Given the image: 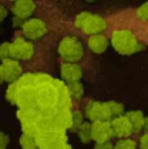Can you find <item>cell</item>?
<instances>
[{
  "label": "cell",
  "instance_id": "cell-25",
  "mask_svg": "<svg viewBox=\"0 0 148 149\" xmlns=\"http://www.w3.org/2000/svg\"><path fill=\"white\" fill-rule=\"evenodd\" d=\"M9 45L10 43H7V42L0 44V60L1 61L7 59V58H10Z\"/></svg>",
  "mask_w": 148,
  "mask_h": 149
},
{
  "label": "cell",
  "instance_id": "cell-13",
  "mask_svg": "<svg viewBox=\"0 0 148 149\" xmlns=\"http://www.w3.org/2000/svg\"><path fill=\"white\" fill-rule=\"evenodd\" d=\"M36 8L37 6L34 0H18L14 2L12 11L14 16H17L22 19H26L34 13Z\"/></svg>",
  "mask_w": 148,
  "mask_h": 149
},
{
  "label": "cell",
  "instance_id": "cell-2",
  "mask_svg": "<svg viewBox=\"0 0 148 149\" xmlns=\"http://www.w3.org/2000/svg\"><path fill=\"white\" fill-rule=\"evenodd\" d=\"M111 42L114 49L124 55H131L140 51L142 46L136 36L128 30H117L112 33Z\"/></svg>",
  "mask_w": 148,
  "mask_h": 149
},
{
  "label": "cell",
  "instance_id": "cell-17",
  "mask_svg": "<svg viewBox=\"0 0 148 149\" xmlns=\"http://www.w3.org/2000/svg\"><path fill=\"white\" fill-rule=\"evenodd\" d=\"M68 89H69L70 95H71V98H74V100H80L82 97L83 94V86L79 80L77 81H72V82H68Z\"/></svg>",
  "mask_w": 148,
  "mask_h": 149
},
{
  "label": "cell",
  "instance_id": "cell-14",
  "mask_svg": "<svg viewBox=\"0 0 148 149\" xmlns=\"http://www.w3.org/2000/svg\"><path fill=\"white\" fill-rule=\"evenodd\" d=\"M61 75L65 81L72 82L81 78L82 70H81V67L76 63L66 62L61 66Z\"/></svg>",
  "mask_w": 148,
  "mask_h": 149
},
{
  "label": "cell",
  "instance_id": "cell-8",
  "mask_svg": "<svg viewBox=\"0 0 148 149\" xmlns=\"http://www.w3.org/2000/svg\"><path fill=\"white\" fill-rule=\"evenodd\" d=\"M85 115L92 122L109 121L112 115L106 102H89L85 107Z\"/></svg>",
  "mask_w": 148,
  "mask_h": 149
},
{
  "label": "cell",
  "instance_id": "cell-36",
  "mask_svg": "<svg viewBox=\"0 0 148 149\" xmlns=\"http://www.w3.org/2000/svg\"><path fill=\"white\" fill-rule=\"evenodd\" d=\"M0 149H5V148H0Z\"/></svg>",
  "mask_w": 148,
  "mask_h": 149
},
{
  "label": "cell",
  "instance_id": "cell-29",
  "mask_svg": "<svg viewBox=\"0 0 148 149\" xmlns=\"http://www.w3.org/2000/svg\"><path fill=\"white\" fill-rule=\"evenodd\" d=\"M139 143H140L141 149H148V133L144 134V135L140 138Z\"/></svg>",
  "mask_w": 148,
  "mask_h": 149
},
{
  "label": "cell",
  "instance_id": "cell-4",
  "mask_svg": "<svg viewBox=\"0 0 148 149\" xmlns=\"http://www.w3.org/2000/svg\"><path fill=\"white\" fill-rule=\"evenodd\" d=\"M58 52L66 62L76 63L82 58L83 47L77 38L69 36L61 40L58 46Z\"/></svg>",
  "mask_w": 148,
  "mask_h": 149
},
{
  "label": "cell",
  "instance_id": "cell-34",
  "mask_svg": "<svg viewBox=\"0 0 148 149\" xmlns=\"http://www.w3.org/2000/svg\"><path fill=\"white\" fill-rule=\"evenodd\" d=\"M86 2H94V1H97V0H85Z\"/></svg>",
  "mask_w": 148,
  "mask_h": 149
},
{
  "label": "cell",
  "instance_id": "cell-31",
  "mask_svg": "<svg viewBox=\"0 0 148 149\" xmlns=\"http://www.w3.org/2000/svg\"><path fill=\"white\" fill-rule=\"evenodd\" d=\"M24 22V19H22V18L17 17V16H14V18H13V26H15V28H18V26H22Z\"/></svg>",
  "mask_w": 148,
  "mask_h": 149
},
{
  "label": "cell",
  "instance_id": "cell-23",
  "mask_svg": "<svg viewBox=\"0 0 148 149\" xmlns=\"http://www.w3.org/2000/svg\"><path fill=\"white\" fill-rule=\"evenodd\" d=\"M114 149H136V143L131 139H122L117 142Z\"/></svg>",
  "mask_w": 148,
  "mask_h": 149
},
{
  "label": "cell",
  "instance_id": "cell-1",
  "mask_svg": "<svg viewBox=\"0 0 148 149\" xmlns=\"http://www.w3.org/2000/svg\"><path fill=\"white\" fill-rule=\"evenodd\" d=\"M37 104L40 110L55 108L58 102V90L55 82L46 74H35Z\"/></svg>",
  "mask_w": 148,
  "mask_h": 149
},
{
  "label": "cell",
  "instance_id": "cell-15",
  "mask_svg": "<svg viewBox=\"0 0 148 149\" xmlns=\"http://www.w3.org/2000/svg\"><path fill=\"white\" fill-rule=\"evenodd\" d=\"M109 46V41L107 37L103 33H97V35L90 36L88 40V47L93 53L101 54L107 50Z\"/></svg>",
  "mask_w": 148,
  "mask_h": 149
},
{
  "label": "cell",
  "instance_id": "cell-24",
  "mask_svg": "<svg viewBox=\"0 0 148 149\" xmlns=\"http://www.w3.org/2000/svg\"><path fill=\"white\" fill-rule=\"evenodd\" d=\"M137 16L139 19L143 20V22H148V2L143 3L137 9Z\"/></svg>",
  "mask_w": 148,
  "mask_h": 149
},
{
  "label": "cell",
  "instance_id": "cell-32",
  "mask_svg": "<svg viewBox=\"0 0 148 149\" xmlns=\"http://www.w3.org/2000/svg\"><path fill=\"white\" fill-rule=\"evenodd\" d=\"M143 128H144L146 131H148V118H145L144 124H143Z\"/></svg>",
  "mask_w": 148,
  "mask_h": 149
},
{
  "label": "cell",
  "instance_id": "cell-11",
  "mask_svg": "<svg viewBox=\"0 0 148 149\" xmlns=\"http://www.w3.org/2000/svg\"><path fill=\"white\" fill-rule=\"evenodd\" d=\"M107 29V22L101 16L92 14L89 12L84 22L81 26L80 30L86 35H97L101 33Z\"/></svg>",
  "mask_w": 148,
  "mask_h": 149
},
{
  "label": "cell",
  "instance_id": "cell-26",
  "mask_svg": "<svg viewBox=\"0 0 148 149\" xmlns=\"http://www.w3.org/2000/svg\"><path fill=\"white\" fill-rule=\"evenodd\" d=\"M88 13L89 12H87V11H83V12H80L79 14H77L76 18H75V26H76L77 29L80 30L81 26H82V24L84 22L85 18L88 15Z\"/></svg>",
  "mask_w": 148,
  "mask_h": 149
},
{
  "label": "cell",
  "instance_id": "cell-3",
  "mask_svg": "<svg viewBox=\"0 0 148 149\" xmlns=\"http://www.w3.org/2000/svg\"><path fill=\"white\" fill-rule=\"evenodd\" d=\"M35 138L40 149H71L66 143L64 130L39 131Z\"/></svg>",
  "mask_w": 148,
  "mask_h": 149
},
{
  "label": "cell",
  "instance_id": "cell-27",
  "mask_svg": "<svg viewBox=\"0 0 148 149\" xmlns=\"http://www.w3.org/2000/svg\"><path fill=\"white\" fill-rule=\"evenodd\" d=\"M9 143V138L5 133L0 131V148H6Z\"/></svg>",
  "mask_w": 148,
  "mask_h": 149
},
{
  "label": "cell",
  "instance_id": "cell-20",
  "mask_svg": "<svg viewBox=\"0 0 148 149\" xmlns=\"http://www.w3.org/2000/svg\"><path fill=\"white\" fill-rule=\"evenodd\" d=\"M106 104H107L112 116L119 117L124 114V106H123L122 104H120V102L111 100V102H106Z\"/></svg>",
  "mask_w": 148,
  "mask_h": 149
},
{
  "label": "cell",
  "instance_id": "cell-7",
  "mask_svg": "<svg viewBox=\"0 0 148 149\" xmlns=\"http://www.w3.org/2000/svg\"><path fill=\"white\" fill-rule=\"evenodd\" d=\"M22 29L24 37L28 38V40L40 39L44 37L48 31L46 22L40 18H31V19L24 20Z\"/></svg>",
  "mask_w": 148,
  "mask_h": 149
},
{
  "label": "cell",
  "instance_id": "cell-21",
  "mask_svg": "<svg viewBox=\"0 0 148 149\" xmlns=\"http://www.w3.org/2000/svg\"><path fill=\"white\" fill-rule=\"evenodd\" d=\"M16 96H17V85L16 81L11 82L6 90V98L11 104H16Z\"/></svg>",
  "mask_w": 148,
  "mask_h": 149
},
{
  "label": "cell",
  "instance_id": "cell-30",
  "mask_svg": "<svg viewBox=\"0 0 148 149\" xmlns=\"http://www.w3.org/2000/svg\"><path fill=\"white\" fill-rule=\"evenodd\" d=\"M7 14H8V11L5 8V6L2 5V4H0V22H1L2 20L7 16Z\"/></svg>",
  "mask_w": 148,
  "mask_h": 149
},
{
  "label": "cell",
  "instance_id": "cell-19",
  "mask_svg": "<svg viewBox=\"0 0 148 149\" xmlns=\"http://www.w3.org/2000/svg\"><path fill=\"white\" fill-rule=\"evenodd\" d=\"M77 131H78L79 138L83 143H88L91 140V131L89 123H82Z\"/></svg>",
  "mask_w": 148,
  "mask_h": 149
},
{
  "label": "cell",
  "instance_id": "cell-28",
  "mask_svg": "<svg viewBox=\"0 0 148 149\" xmlns=\"http://www.w3.org/2000/svg\"><path fill=\"white\" fill-rule=\"evenodd\" d=\"M94 149H114V146L112 145L111 142L106 141L101 142V143H97L94 146Z\"/></svg>",
  "mask_w": 148,
  "mask_h": 149
},
{
  "label": "cell",
  "instance_id": "cell-18",
  "mask_svg": "<svg viewBox=\"0 0 148 149\" xmlns=\"http://www.w3.org/2000/svg\"><path fill=\"white\" fill-rule=\"evenodd\" d=\"M19 142H20V145H22V149H40L35 136L24 134V135L20 137Z\"/></svg>",
  "mask_w": 148,
  "mask_h": 149
},
{
  "label": "cell",
  "instance_id": "cell-16",
  "mask_svg": "<svg viewBox=\"0 0 148 149\" xmlns=\"http://www.w3.org/2000/svg\"><path fill=\"white\" fill-rule=\"evenodd\" d=\"M127 118L130 121L133 132H139L143 128V124H144L145 118H144V116H143L142 112H140V111L130 112L127 114Z\"/></svg>",
  "mask_w": 148,
  "mask_h": 149
},
{
  "label": "cell",
  "instance_id": "cell-10",
  "mask_svg": "<svg viewBox=\"0 0 148 149\" xmlns=\"http://www.w3.org/2000/svg\"><path fill=\"white\" fill-rule=\"evenodd\" d=\"M90 131L91 139L94 140L97 143L109 141L110 138L114 135L111 123L109 121L93 122L90 124Z\"/></svg>",
  "mask_w": 148,
  "mask_h": 149
},
{
  "label": "cell",
  "instance_id": "cell-35",
  "mask_svg": "<svg viewBox=\"0 0 148 149\" xmlns=\"http://www.w3.org/2000/svg\"><path fill=\"white\" fill-rule=\"evenodd\" d=\"M9 1H11V2H16V1H18V0H9Z\"/></svg>",
  "mask_w": 148,
  "mask_h": 149
},
{
  "label": "cell",
  "instance_id": "cell-6",
  "mask_svg": "<svg viewBox=\"0 0 148 149\" xmlns=\"http://www.w3.org/2000/svg\"><path fill=\"white\" fill-rule=\"evenodd\" d=\"M10 57L15 60H30L34 56L35 48L31 42L24 38H16L9 45Z\"/></svg>",
  "mask_w": 148,
  "mask_h": 149
},
{
  "label": "cell",
  "instance_id": "cell-12",
  "mask_svg": "<svg viewBox=\"0 0 148 149\" xmlns=\"http://www.w3.org/2000/svg\"><path fill=\"white\" fill-rule=\"evenodd\" d=\"M113 134L118 137H127L132 133V126L127 116L116 117L111 122Z\"/></svg>",
  "mask_w": 148,
  "mask_h": 149
},
{
  "label": "cell",
  "instance_id": "cell-9",
  "mask_svg": "<svg viewBox=\"0 0 148 149\" xmlns=\"http://www.w3.org/2000/svg\"><path fill=\"white\" fill-rule=\"evenodd\" d=\"M0 70H1L4 81L9 83L17 80L22 76V72L19 62L12 58H7L2 61V64L0 65Z\"/></svg>",
  "mask_w": 148,
  "mask_h": 149
},
{
  "label": "cell",
  "instance_id": "cell-5",
  "mask_svg": "<svg viewBox=\"0 0 148 149\" xmlns=\"http://www.w3.org/2000/svg\"><path fill=\"white\" fill-rule=\"evenodd\" d=\"M18 119L22 126L24 134H28L31 136H36L38 133V123H39L41 112L39 110L32 109H20L17 113Z\"/></svg>",
  "mask_w": 148,
  "mask_h": 149
},
{
  "label": "cell",
  "instance_id": "cell-22",
  "mask_svg": "<svg viewBox=\"0 0 148 149\" xmlns=\"http://www.w3.org/2000/svg\"><path fill=\"white\" fill-rule=\"evenodd\" d=\"M71 116H72V124H71L70 129H71L72 131H76V130H78V128L81 126V124L83 123L82 122L83 116L80 112H78V111L71 113Z\"/></svg>",
  "mask_w": 148,
  "mask_h": 149
},
{
  "label": "cell",
  "instance_id": "cell-33",
  "mask_svg": "<svg viewBox=\"0 0 148 149\" xmlns=\"http://www.w3.org/2000/svg\"><path fill=\"white\" fill-rule=\"evenodd\" d=\"M2 82H4V79H3V76H2L1 70H0V84H1Z\"/></svg>",
  "mask_w": 148,
  "mask_h": 149
}]
</instances>
